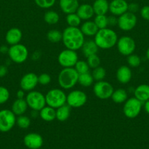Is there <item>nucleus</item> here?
Returning <instances> with one entry per match:
<instances>
[{
  "label": "nucleus",
  "mask_w": 149,
  "mask_h": 149,
  "mask_svg": "<svg viewBox=\"0 0 149 149\" xmlns=\"http://www.w3.org/2000/svg\"><path fill=\"white\" fill-rule=\"evenodd\" d=\"M16 96H17V98H24V97H26V95H25V91L23 90L22 89L19 90L16 93Z\"/></svg>",
  "instance_id": "49530a36"
},
{
  "label": "nucleus",
  "mask_w": 149,
  "mask_h": 149,
  "mask_svg": "<svg viewBox=\"0 0 149 149\" xmlns=\"http://www.w3.org/2000/svg\"><path fill=\"white\" fill-rule=\"evenodd\" d=\"M8 55L10 60L15 63H23L27 60L29 51L27 47L22 44L12 45L9 47Z\"/></svg>",
  "instance_id": "423d86ee"
},
{
  "label": "nucleus",
  "mask_w": 149,
  "mask_h": 149,
  "mask_svg": "<svg viewBox=\"0 0 149 149\" xmlns=\"http://www.w3.org/2000/svg\"><path fill=\"white\" fill-rule=\"evenodd\" d=\"M143 103L135 97L128 98L124 103L123 112L126 117L129 119L136 118L142 110Z\"/></svg>",
  "instance_id": "0eeeda50"
},
{
  "label": "nucleus",
  "mask_w": 149,
  "mask_h": 149,
  "mask_svg": "<svg viewBox=\"0 0 149 149\" xmlns=\"http://www.w3.org/2000/svg\"><path fill=\"white\" fill-rule=\"evenodd\" d=\"M99 49V48L98 47L94 40L85 41L81 47L82 52H83V55L86 58H88L91 55H95V54H97Z\"/></svg>",
  "instance_id": "4be33fe9"
},
{
  "label": "nucleus",
  "mask_w": 149,
  "mask_h": 149,
  "mask_svg": "<svg viewBox=\"0 0 149 149\" xmlns=\"http://www.w3.org/2000/svg\"><path fill=\"white\" fill-rule=\"evenodd\" d=\"M38 7L42 9H48L54 5L56 0H34Z\"/></svg>",
  "instance_id": "58836bf2"
},
{
  "label": "nucleus",
  "mask_w": 149,
  "mask_h": 149,
  "mask_svg": "<svg viewBox=\"0 0 149 149\" xmlns=\"http://www.w3.org/2000/svg\"><path fill=\"white\" fill-rule=\"evenodd\" d=\"M28 107L29 106L24 98H17L12 105V111L15 116H21L26 113Z\"/></svg>",
  "instance_id": "412c9836"
},
{
  "label": "nucleus",
  "mask_w": 149,
  "mask_h": 149,
  "mask_svg": "<svg viewBox=\"0 0 149 149\" xmlns=\"http://www.w3.org/2000/svg\"><path fill=\"white\" fill-rule=\"evenodd\" d=\"M79 74L74 67L64 68L59 72L58 76V82L61 88L70 90L73 88L78 83Z\"/></svg>",
  "instance_id": "7ed1b4c3"
},
{
  "label": "nucleus",
  "mask_w": 149,
  "mask_h": 149,
  "mask_svg": "<svg viewBox=\"0 0 149 149\" xmlns=\"http://www.w3.org/2000/svg\"><path fill=\"white\" fill-rule=\"evenodd\" d=\"M146 57L149 60V48L147 49V52H146Z\"/></svg>",
  "instance_id": "8fccbe9b"
},
{
  "label": "nucleus",
  "mask_w": 149,
  "mask_h": 149,
  "mask_svg": "<svg viewBox=\"0 0 149 149\" xmlns=\"http://www.w3.org/2000/svg\"><path fill=\"white\" fill-rule=\"evenodd\" d=\"M139 8H140V7L137 3H131V4H128V11L130 13H137L139 10Z\"/></svg>",
  "instance_id": "37998d69"
},
{
  "label": "nucleus",
  "mask_w": 149,
  "mask_h": 149,
  "mask_svg": "<svg viewBox=\"0 0 149 149\" xmlns=\"http://www.w3.org/2000/svg\"><path fill=\"white\" fill-rule=\"evenodd\" d=\"M93 90L96 97L101 100H108L111 97L114 89L110 83L102 80L96 81L93 87Z\"/></svg>",
  "instance_id": "1a4fd4ad"
},
{
  "label": "nucleus",
  "mask_w": 149,
  "mask_h": 149,
  "mask_svg": "<svg viewBox=\"0 0 149 149\" xmlns=\"http://www.w3.org/2000/svg\"><path fill=\"white\" fill-rule=\"evenodd\" d=\"M25 100L30 109L37 111H39L46 106L45 96L40 92L36 90L29 92L25 97Z\"/></svg>",
  "instance_id": "39448f33"
},
{
  "label": "nucleus",
  "mask_w": 149,
  "mask_h": 149,
  "mask_svg": "<svg viewBox=\"0 0 149 149\" xmlns=\"http://www.w3.org/2000/svg\"><path fill=\"white\" fill-rule=\"evenodd\" d=\"M9 51V47H7L5 45H2V46L0 47V52L2 54H7L8 53Z\"/></svg>",
  "instance_id": "de8ad7c7"
},
{
  "label": "nucleus",
  "mask_w": 149,
  "mask_h": 149,
  "mask_svg": "<svg viewBox=\"0 0 149 149\" xmlns=\"http://www.w3.org/2000/svg\"><path fill=\"white\" fill-rule=\"evenodd\" d=\"M78 61V55L76 51L66 48L61 51L58 56V62L63 68L74 67Z\"/></svg>",
  "instance_id": "9d476101"
},
{
  "label": "nucleus",
  "mask_w": 149,
  "mask_h": 149,
  "mask_svg": "<svg viewBox=\"0 0 149 149\" xmlns=\"http://www.w3.org/2000/svg\"><path fill=\"white\" fill-rule=\"evenodd\" d=\"M140 15L142 17L146 20H149V6H144L140 10Z\"/></svg>",
  "instance_id": "79ce46f5"
},
{
  "label": "nucleus",
  "mask_w": 149,
  "mask_h": 149,
  "mask_svg": "<svg viewBox=\"0 0 149 149\" xmlns=\"http://www.w3.org/2000/svg\"><path fill=\"white\" fill-rule=\"evenodd\" d=\"M45 96L47 106H51L55 109L67 104V95L61 89H51Z\"/></svg>",
  "instance_id": "20e7f679"
},
{
  "label": "nucleus",
  "mask_w": 149,
  "mask_h": 149,
  "mask_svg": "<svg viewBox=\"0 0 149 149\" xmlns=\"http://www.w3.org/2000/svg\"><path fill=\"white\" fill-rule=\"evenodd\" d=\"M59 6L61 11L65 14L76 13L79 7L78 0H59Z\"/></svg>",
  "instance_id": "6ab92c4d"
},
{
  "label": "nucleus",
  "mask_w": 149,
  "mask_h": 149,
  "mask_svg": "<svg viewBox=\"0 0 149 149\" xmlns=\"http://www.w3.org/2000/svg\"><path fill=\"white\" fill-rule=\"evenodd\" d=\"M15 124L16 116L12 110L3 109L0 111V132H9Z\"/></svg>",
  "instance_id": "6e6552de"
},
{
  "label": "nucleus",
  "mask_w": 149,
  "mask_h": 149,
  "mask_svg": "<svg viewBox=\"0 0 149 149\" xmlns=\"http://www.w3.org/2000/svg\"><path fill=\"white\" fill-rule=\"evenodd\" d=\"M63 44L67 49L78 50L85 42V36L78 27L68 26L62 32Z\"/></svg>",
  "instance_id": "f257e3e1"
},
{
  "label": "nucleus",
  "mask_w": 149,
  "mask_h": 149,
  "mask_svg": "<svg viewBox=\"0 0 149 149\" xmlns=\"http://www.w3.org/2000/svg\"><path fill=\"white\" fill-rule=\"evenodd\" d=\"M71 113V107L64 104L56 109V119L59 122H65L69 119Z\"/></svg>",
  "instance_id": "393cba45"
},
{
  "label": "nucleus",
  "mask_w": 149,
  "mask_h": 149,
  "mask_svg": "<svg viewBox=\"0 0 149 149\" xmlns=\"http://www.w3.org/2000/svg\"><path fill=\"white\" fill-rule=\"evenodd\" d=\"M111 99L115 103H124V102L128 99V94L127 90L123 88L117 89L114 90L111 95Z\"/></svg>",
  "instance_id": "cd10ccee"
},
{
  "label": "nucleus",
  "mask_w": 149,
  "mask_h": 149,
  "mask_svg": "<svg viewBox=\"0 0 149 149\" xmlns=\"http://www.w3.org/2000/svg\"><path fill=\"white\" fill-rule=\"evenodd\" d=\"M80 29L83 35L87 36H94L99 31V29L95 24L94 21H91L89 20H86L81 25Z\"/></svg>",
  "instance_id": "b1692460"
},
{
  "label": "nucleus",
  "mask_w": 149,
  "mask_h": 149,
  "mask_svg": "<svg viewBox=\"0 0 149 149\" xmlns=\"http://www.w3.org/2000/svg\"><path fill=\"white\" fill-rule=\"evenodd\" d=\"M10 98V92L6 87L0 86V105L5 103Z\"/></svg>",
  "instance_id": "ea45409f"
},
{
  "label": "nucleus",
  "mask_w": 149,
  "mask_h": 149,
  "mask_svg": "<svg viewBox=\"0 0 149 149\" xmlns=\"http://www.w3.org/2000/svg\"><path fill=\"white\" fill-rule=\"evenodd\" d=\"M74 68L79 74L89 72V69H90V67L86 61H79V60L74 65Z\"/></svg>",
  "instance_id": "f704fd0d"
},
{
  "label": "nucleus",
  "mask_w": 149,
  "mask_h": 149,
  "mask_svg": "<svg viewBox=\"0 0 149 149\" xmlns=\"http://www.w3.org/2000/svg\"><path fill=\"white\" fill-rule=\"evenodd\" d=\"M118 36L115 31L109 28L99 29L94 36V42L98 47L103 49H108L116 45Z\"/></svg>",
  "instance_id": "f03ea898"
},
{
  "label": "nucleus",
  "mask_w": 149,
  "mask_h": 149,
  "mask_svg": "<svg viewBox=\"0 0 149 149\" xmlns=\"http://www.w3.org/2000/svg\"><path fill=\"white\" fill-rule=\"evenodd\" d=\"M87 95L83 91L74 90L67 95V104L71 108H80L87 102Z\"/></svg>",
  "instance_id": "f8f14e48"
},
{
  "label": "nucleus",
  "mask_w": 149,
  "mask_h": 149,
  "mask_svg": "<svg viewBox=\"0 0 149 149\" xmlns=\"http://www.w3.org/2000/svg\"><path fill=\"white\" fill-rule=\"evenodd\" d=\"M127 63L130 67L137 68L141 63V59L138 55L132 53L127 56Z\"/></svg>",
  "instance_id": "e433bc0d"
},
{
  "label": "nucleus",
  "mask_w": 149,
  "mask_h": 149,
  "mask_svg": "<svg viewBox=\"0 0 149 149\" xmlns=\"http://www.w3.org/2000/svg\"><path fill=\"white\" fill-rule=\"evenodd\" d=\"M7 72H8V70L7 67L4 65H0V78L5 77Z\"/></svg>",
  "instance_id": "a18cd8bd"
},
{
  "label": "nucleus",
  "mask_w": 149,
  "mask_h": 149,
  "mask_svg": "<svg viewBox=\"0 0 149 149\" xmlns=\"http://www.w3.org/2000/svg\"><path fill=\"white\" fill-rule=\"evenodd\" d=\"M16 124L21 129H27L30 126L31 120L28 116L21 115V116H18L16 119Z\"/></svg>",
  "instance_id": "c9c22d12"
},
{
  "label": "nucleus",
  "mask_w": 149,
  "mask_h": 149,
  "mask_svg": "<svg viewBox=\"0 0 149 149\" xmlns=\"http://www.w3.org/2000/svg\"><path fill=\"white\" fill-rule=\"evenodd\" d=\"M86 62L89 64L90 68H95L96 67L99 66L101 63V61L99 57L98 56L97 54H95V55H91L87 58V61Z\"/></svg>",
  "instance_id": "4c0bfd02"
},
{
  "label": "nucleus",
  "mask_w": 149,
  "mask_h": 149,
  "mask_svg": "<svg viewBox=\"0 0 149 149\" xmlns=\"http://www.w3.org/2000/svg\"><path fill=\"white\" fill-rule=\"evenodd\" d=\"M144 109L146 113H148L149 114V99L144 103Z\"/></svg>",
  "instance_id": "09e8293b"
},
{
  "label": "nucleus",
  "mask_w": 149,
  "mask_h": 149,
  "mask_svg": "<svg viewBox=\"0 0 149 149\" xmlns=\"http://www.w3.org/2000/svg\"><path fill=\"white\" fill-rule=\"evenodd\" d=\"M92 7L96 15H106L109 11V3L107 0H95Z\"/></svg>",
  "instance_id": "a878e982"
},
{
  "label": "nucleus",
  "mask_w": 149,
  "mask_h": 149,
  "mask_svg": "<svg viewBox=\"0 0 149 149\" xmlns=\"http://www.w3.org/2000/svg\"><path fill=\"white\" fill-rule=\"evenodd\" d=\"M38 84V76L32 72L27 73L24 74L20 79V89L25 92H30Z\"/></svg>",
  "instance_id": "4468645a"
},
{
  "label": "nucleus",
  "mask_w": 149,
  "mask_h": 149,
  "mask_svg": "<svg viewBox=\"0 0 149 149\" xmlns=\"http://www.w3.org/2000/svg\"><path fill=\"white\" fill-rule=\"evenodd\" d=\"M108 26H114L118 24V18L116 16L112 15L108 17Z\"/></svg>",
  "instance_id": "c03bdc74"
},
{
  "label": "nucleus",
  "mask_w": 149,
  "mask_h": 149,
  "mask_svg": "<svg viewBox=\"0 0 149 149\" xmlns=\"http://www.w3.org/2000/svg\"><path fill=\"white\" fill-rule=\"evenodd\" d=\"M47 39L52 43H57L62 40V32L57 29L50 30L47 33Z\"/></svg>",
  "instance_id": "7c9ffc66"
},
{
  "label": "nucleus",
  "mask_w": 149,
  "mask_h": 149,
  "mask_svg": "<svg viewBox=\"0 0 149 149\" xmlns=\"http://www.w3.org/2000/svg\"><path fill=\"white\" fill-rule=\"evenodd\" d=\"M132 77V72L129 67L127 65H121L118 68L116 72L117 80L121 84H127L129 82Z\"/></svg>",
  "instance_id": "a211bd4d"
},
{
  "label": "nucleus",
  "mask_w": 149,
  "mask_h": 149,
  "mask_svg": "<svg viewBox=\"0 0 149 149\" xmlns=\"http://www.w3.org/2000/svg\"><path fill=\"white\" fill-rule=\"evenodd\" d=\"M51 81V77L47 73H42L38 76V84L41 85H48Z\"/></svg>",
  "instance_id": "a19ab883"
},
{
  "label": "nucleus",
  "mask_w": 149,
  "mask_h": 149,
  "mask_svg": "<svg viewBox=\"0 0 149 149\" xmlns=\"http://www.w3.org/2000/svg\"><path fill=\"white\" fill-rule=\"evenodd\" d=\"M91 75L94 81H102L105 78V77H106V71H105V69L103 67H101L99 65V66L93 68V71L91 73Z\"/></svg>",
  "instance_id": "473e14b6"
},
{
  "label": "nucleus",
  "mask_w": 149,
  "mask_h": 149,
  "mask_svg": "<svg viewBox=\"0 0 149 149\" xmlns=\"http://www.w3.org/2000/svg\"><path fill=\"white\" fill-rule=\"evenodd\" d=\"M134 97L142 103H145L149 99V85L143 84L136 87L134 91Z\"/></svg>",
  "instance_id": "5701e85b"
},
{
  "label": "nucleus",
  "mask_w": 149,
  "mask_h": 149,
  "mask_svg": "<svg viewBox=\"0 0 149 149\" xmlns=\"http://www.w3.org/2000/svg\"><path fill=\"white\" fill-rule=\"evenodd\" d=\"M24 145L29 149H39L43 144V139L39 134L31 132L23 138Z\"/></svg>",
  "instance_id": "2eb2a0df"
},
{
  "label": "nucleus",
  "mask_w": 149,
  "mask_h": 149,
  "mask_svg": "<svg viewBox=\"0 0 149 149\" xmlns=\"http://www.w3.org/2000/svg\"><path fill=\"white\" fill-rule=\"evenodd\" d=\"M79 1V0H78ZM80 1H86V0H80Z\"/></svg>",
  "instance_id": "3c124183"
},
{
  "label": "nucleus",
  "mask_w": 149,
  "mask_h": 149,
  "mask_svg": "<svg viewBox=\"0 0 149 149\" xmlns=\"http://www.w3.org/2000/svg\"><path fill=\"white\" fill-rule=\"evenodd\" d=\"M94 23L99 29L108 28V17L105 15H97L94 17Z\"/></svg>",
  "instance_id": "72a5a7b5"
},
{
  "label": "nucleus",
  "mask_w": 149,
  "mask_h": 149,
  "mask_svg": "<svg viewBox=\"0 0 149 149\" xmlns=\"http://www.w3.org/2000/svg\"><path fill=\"white\" fill-rule=\"evenodd\" d=\"M128 4L126 0H112L109 4V11L118 17L128 11Z\"/></svg>",
  "instance_id": "dca6fc26"
},
{
  "label": "nucleus",
  "mask_w": 149,
  "mask_h": 149,
  "mask_svg": "<svg viewBox=\"0 0 149 149\" xmlns=\"http://www.w3.org/2000/svg\"><path fill=\"white\" fill-rule=\"evenodd\" d=\"M76 13L81 20H89L93 16L94 11L92 5L89 4H83L79 5Z\"/></svg>",
  "instance_id": "aec40b11"
},
{
  "label": "nucleus",
  "mask_w": 149,
  "mask_h": 149,
  "mask_svg": "<svg viewBox=\"0 0 149 149\" xmlns=\"http://www.w3.org/2000/svg\"><path fill=\"white\" fill-rule=\"evenodd\" d=\"M41 119L45 122H53L56 119V109L49 106H45L39 111Z\"/></svg>",
  "instance_id": "bb28decb"
},
{
  "label": "nucleus",
  "mask_w": 149,
  "mask_h": 149,
  "mask_svg": "<svg viewBox=\"0 0 149 149\" xmlns=\"http://www.w3.org/2000/svg\"><path fill=\"white\" fill-rule=\"evenodd\" d=\"M93 79L90 72L84 73V74H79L78 83L84 87H89L92 85L93 82Z\"/></svg>",
  "instance_id": "c85d7f7f"
},
{
  "label": "nucleus",
  "mask_w": 149,
  "mask_h": 149,
  "mask_svg": "<svg viewBox=\"0 0 149 149\" xmlns=\"http://www.w3.org/2000/svg\"><path fill=\"white\" fill-rule=\"evenodd\" d=\"M137 17L134 13L127 11L118 17V26L121 30L124 31H131L137 24Z\"/></svg>",
  "instance_id": "ddd939ff"
},
{
  "label": "nucleus",
  "mask_w": 149,
  "mask_h": 149,
  "mask_svg": "<svg viewBox=\"0 0 149 149\" xmlns=\"http://www.w3.org/2000/svg\"><path fill=\"white\" fill-rule=\"evenodd\" d=\"M116 46L119 53L124 56H128L135 50L136 44L131 37L129 36H123L118 39Z\"/></svg>",
  "instance_id": "9b49d317"
},
{
  "label": "nucleus",
  "mask_w": 149,
  "mask_h": 149,
  "mask_svg": "<svg viewBox=\"0 0 149 149\" xmlns=\"http://www.w3.org/2000/svg\"><path fill=\"white\" fill-rule=\"evenodd\" d=\"M23 37V33L20 29L18 28H11L7 31L5 35V40L10 46L20 43Z\"/></svg>",
  "instance_id": "f3484780"
},
{
  "label": "nucleus",
  "mask_w": 149,
  "mask_h": 149,
  "mask_svg": "<svg viewBox=\"0 0 149 149\" xmlns=\"http://www.w3.org/2000/svg\"><path fill=\"white\" fill-rule=\"evenodd\" d=\"M44 20L49 25H55L59 21V15L53 10L47 11L44 15Z\"/></svg>",
  "instance_id": "c756f323"
},
{
  "label": "nucleus",
  "mask_w": 149,
  "mask_h": 149,
  "mask_svg": "<svg viewBox=\"0 0 149 149\" xmlns=\"http://www.w3.org/2000/svg\"><path fill=\"white\" fill-rule=\"evenodd\" d=\"M81 20H82L76 13L67 15V17H66V21H67V25L68 26H71V27H78L81 23Z\"/></svg>",
  "instance_id": "2f4dec72"
}]
</instances>
